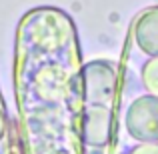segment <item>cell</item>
<instances>
[{
  "mask_svg": "<svg viewBox=\"0 0 158 154\" xmlns=\"http://www.w3.org/2000/svg\"><path fill=\"white\" fill-rule=\"evenodd\" d=\"M126 128L138 142H158V98L140 96L126 110Z\"/></svg>",
  "mask_w": 158,
  "mask_h": 154,
  "instance_id": "obj_1",
  "label": "cell"
},
{
  "mask_svg": "<svg viewBox=\"0 0 158 154\" xmlns=\"http://www.w3.org/2000/svg\"><path fill=\"white\" fill-rule=\"evenodd\" d=\"M116 90V70L108 62H92L84 68V96L88 104L108 106Z\"/></svg>",
  "mask_w": 158,
  "mask_h": 154,
  "instance_id": "obj_2",
  "label": "cell"
},
{
  "mask_svg": "<svg viewBox=\"0 0 158 154\" xmlns=\"http://www.w3.org/2000/svg\"><path fill=\"white\" fill-rule=\"evenodd\" d=\"M32 30H34V36H40L42 44L54 48L64 46L72 34V26H70L68 18L56 10H40L34 16Z\"/></svg>",
  "mask_w": 158,
  "mask_h": 154,
  "instance_id": "obj_3",
  "label": "cell"
},
{
  "mask_svg": "<svg viewBox=\"0 0 158 154\" xmlns=\"http://www.w3.org/2000/svg\"><path fill=\"white\" fill-rule=\"evenodd\" d=\"M112 114L104 104H88L82 122V134L88 146H106L110 140Z\"/></svg>",
  "mask_w": 158,
  "mask_h": 154,
  "instance_id": "obj_4",
  "label": "cell"
},
{
  "mask_svg": "<svg viewBox=\"0 0 158 154\" xmlns=\"http://www.w3.org/2000/svg\"><path fill=\"white\" fill-rule=\"evenodd\" d=\"M136 46L150 58L158 56V6L146 8L140 12V16L134 20L132 26Z\"/></svg>",
  "mask_w": 158,
  "mask_h": 154,
  "instance_id": "obj_5",
  "label": "cell"
},
{
  "mask_svg": "<svg viewBox=\"0 0 158 154\" xmlns=\"http://www.w3.org/2000/svg\"><path fill=\"white\" fill-rule=\"evenodd\" d=\"M142 82L150 96L158 98V56L150 58L142 68Z\"/></svg>",
  "mask_w": 158,
  "mask_h": 154,
  "instance_id": "obj_6",
  "label": "cell"
},
{
  "mask_svg": "<svg viewBox=\"0 0 158 154\" xmlns=\"http://www.w3.org/2000/svg\"><path fill=\"white\" fill-rule=\"evenodd\" d=\"M128 154H158V142H140Z\"/></svg>",
  "mask_w": 158,
  "mask_h": 154,
  "instance_id": "obj_7",
  "label": "cell"
},
{
  "mask_svg": "<svg viewBox=\"0 0 158 154\" xmlns=\"http://www.w3.org/2000/svg\"><path fill=\"white\" fill-rule=\"evenodd\" d=\"M2 130H4V118H2V114H0V136H2Z\"/></svg>",
  "mask_w": 158,
  "mask_h": 154,
  "instance_id": "obj_8",
  "label": "cell"
}]
</instances>
